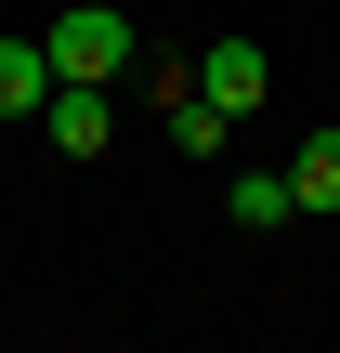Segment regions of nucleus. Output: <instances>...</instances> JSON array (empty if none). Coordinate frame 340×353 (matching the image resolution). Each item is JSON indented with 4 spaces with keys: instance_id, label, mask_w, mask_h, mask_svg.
I'll return each mask as SVG.
<instances>
[{
    "instance_id": "2",
    "label": "nucleus",
    "mask_w": 340,
    "mask_h": 353,
    "mask_svg": "<svg viewBox=\"0 0 340 353\" xmlns=\"http://www.w3.org/2000/svg\"><path fill=\"white\" fill-rule=\"evenodd\" d=\"M197 92H210L223 118H249V105L275 92V52H262V39H210V52H197Z\"/></svg>"
},
{
    "instance_id": "4",
    "label": "nucleus",
    "mask_w": 340,
    "mask_h": 353,
    "mask_svg": "<svg viewBox=\"0 0 340 353\" xmlns=\"http://www.w3.org/2000/svg\"><path fill=\"white\" fill-rule=\"evenodd\" d=\"M157 105H170V144H183V157H210V144L236 131V118H223V105L197 92V65H157Z\"/></svg>"
},
{
    "instance_id": "6",
    "label": "nucleus",
    "mask_w": 340,
    "mask_h": 353,
    "mask_svg": "<svg viewBox=\"0 0 340 353\" xmlns=\"http://www.w3.org/2000/svg\"><path fill=\"white\" fill-rule=\"evenodd\" d=\"M52 105V52L39 39H0V118H39Z\"/></svg>"
},
{
    "instance_id": "3",
    "label": "nucleus",
    "mask_w": 340,
    "mask_h": 353,
    "mask_svg": "<svg viewBox=\"0 0 340 353\" xmlns=\"http://www.w3.org/2000/svg\"><path fill=\"white\" fill-rule=\"evenodd\" d=\"M39 131H52L66 157H105V131H118V105H105V79H52V105H39Z\"/></svg>"
},
{
    "instance_id": "7",
    "label": "nucleus",
    "mask_w": 340,
    "mask_h": 353,
    "mask_svg": "<svg viewBox=\"0 0 340 353\" xmlns=\"http://www.w3.org/2000/svg\"><path fill=\"white\" fill-rule=\"evenodd\" d=\"M288 196H301V210H340V131H301V157H288Z\"/></svg>"
},
{
    "instance_id": "5",
    "label": "nucleus",
    "mask_w": 340,
    "mask_h": 353,
    "mask_svg": "<svg viewBox=\"0 0 340 353\" xmlns=\"http://www.w3.org/2000/svg\"><path fill=\"white\" fill-rule=\"evenodd\" d=\"M223 210H236L249 236H275V223H301V196H288V170H236V183H223Z\"/></svg>"
},
{
    "instance_id": "1",
    "label": "nucleus",
    "mask_w": 340,
    "mask_h": 353,
    "mask_svg": "<svg viewBox=\"0 0 340 353\" xmlns=\"http://www.w3.org/2000/svg\"><path fill=\"white\" fill-rule=\"evenodd\" d=\"M39 52H52V79H131V65H144V39H131L118 0H66V13L39 26Z\"/></svg>"
}]
</instances>
